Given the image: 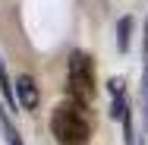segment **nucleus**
<instances>
[{
    "instance_id": "1",
    "label": "nucleus",
    "mask_w": 148,
    "mask_h": 145,
    "mask_svg": "<svg viewBox=\"0 0 148 145\" xmlns=\"http://www.w3.org/2000/svg\"><path fill=\"white\" fill-rule=\"evenodd\" d=\"M51 129H54V139L60 145H88V139H91L88 104L79 101V98L63 101L51 117Z\"/></svg>"
},
{
    "instance_id": "2",
    "label": "nucleus",
    "mask_w": 148,
    "mask_h": 145,
    "mask_svg": "<svg viewBox=\"0 0 148 145\" xmlns=\"http://www.w3.org/2000/svg\"><path fill=\"white\" fill-rule=\"evenodd\" d=\"M66 85H69V95L91 104L95 95H98V85H95V63L85 51H73L69 54V63H66Z\"/></svg>"
},
{
    "instance_id": "3",
    "label": "nucleus",
    "mask_w": 148,
    "mask_h": 145,
    "mask_svg": "<svg viewBox=\"0 0 148 145\" xmlns=\"http://www.w3.org/2000/svg\"><path fill=\"white\" fill-rule=\"evenodd\" d=\"M13 91H16V104H19L22 111H38V104H41V88H38V82L32 79L29 73H22V76L13 82Z\"/></svg>"
},
{
    "instance_id": "4",
    "label": "nucleus",
    "mask_w": 148,
    "mask_h": 145,
    "mask_svg": "<svg viewBox=\"0 0 148 145\" xmlns=\"http://www.w3.org/2000/svg\"><path fill=\"white\" fill-rule=\"evenodd\" d=\"M132 25H136V22H132V16H123V19L117 22V51H120V54H126V51H129Z\"/></svg>"
},
{
    "instance_id": "5",
    "label": "nucleus",
    "mask_w": 148,
    "mask_h": 145,
    "mask_svg": "<svg viewBox=\"0 0 148 145\" xmlns=\"http://www.w3.org/2000/svg\"><path fill=\"white\" fill-rule=\"evenodd\" d=\"M0 129H3V136H6V142H10V145H22L19 133H16V126L10 123V117H6V111H3V107H0Z\"/></svg>"
},
{
    "instance_id": "6",
    "label": "nucleus",
    "mask_w": 148,
    "mask_h": 145,
    "mask_svg": "<svg viewBox=\"0 0 148 145\" xmlns=\"http://www.w3.org/2000/svg\"><path fill=\"white\" fill-rule=\"evenodd\" d=\"M0 91H3V98H6L10 104H16V91H13V82H10V76H6L3 57H0Z\"/></svg>"
},
{
    "instance_id": "7",
    "label": "nucleus",
    "mask_w": 148,
    "mask_h": 145,
    "mask_svg": "<svg viewBox=\"0 0 148 145\" xmlns=\"http://www.w3.org/2000/svg\"><path fill=\"white\" fill-rule=\"evenodd\" d=\"M114 120H123V117L129 114V104H126V95H114Z\"/></svg>"
},
{
    "instance_id": "8",
    "label": "nucleus",
    "mask_w": 148,
    "mask_h": 145,
    "mask_svg": "<svg viewBox=\"0 0 148 145\" xmlns=\"http://www.w3.org/2000/svg\"><path fill=\"white\" fill-rule=\"evenodd\" d=\"M107 88H110V95H126V88H123V82H120V79H110V82H107Z\"/></svg>"
},
{
    "instance_id": "9",
    "label": "nucleus",
    "mask_w": 148,
    "mask_h": 145,
    "mask_svg": "<svg viewBox=\"0 0 148 145\" xmlns=\"http://www.w3.org/2000/svg\"><path fill=\"white\" fill-rule=\"evenodd\" d=\"M145 73H148V51H145Z\"/></svg>"
}]
</instances>
